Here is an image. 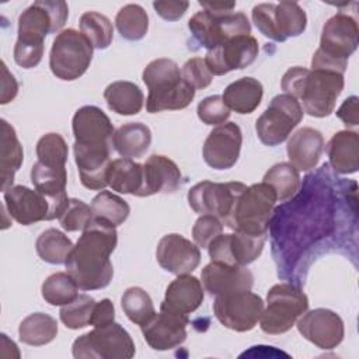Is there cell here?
<instances>
[{
  "mask_svg": "<svg viewBox=\"0 0 359 359\" xmlns=\"http://www.w3.org/2000/svg\"><path fill=\"white\" fill-rule=\"evenodd\" d=\"M115 320V307L114 303L109 299H102L100 302H95L91 318H90V325L93 327H104Z\"/></svg>",
  "mask_w": 359,
  "mask_h": 359,
  "instance_id": "49",
  "label": "cell"
},
{
  "mask_svg": "<svg viewBox=\"0 0 359 359\" xmlns=\"http://www.w3.org/2000/svg\"><path fill=\"white\" fill-rule=\"evenodd\" d=\"M299 332L320 349L337 348L345 334L342 318L332 310L314 309L297 320Z\"/></svg>",
  "mask_w": 359,
  "mask_h": 359,
  "instance_id": "18",
  "label": "cell"
},
{
  "mask_svg": "<svg viewBox=\"0 0 359 359\" xmlns=\"http://www.w3.org/2000/svg\"><path fill=\"white\" fill-rule=\"evenodd\" d=\"M262 182L271 185L276 194L278 201L285 202L290 199L300 187V174L290 163H278L272 165L264 175Z\"/></svg>",
  "mask_w": 359,
  "mask_h": 359,
  "instance_id": "35",
  "label": "cell"
},
{
  "mask_svg": "<svg viewBox=\"0 0 359 359\" xmlns=\"http://www.w3.org/2000/svg\"><path fill=\"white\" fill-rule=\"evenodd\" d=\"M188 323V317L160 310L140 330L150 348L154 351H168L180 346L187 339Z\"/></svg>",
  "mask_w": 359,
  "mask_h": 359,
  "instance_id": "21",
  "label": "cell"
},
{
  "mask_svg": "<svg viewBox=\"0 0 359 359\" xmlns=\"http://www.w3.org/2000/svg\"><path fill=\"white\" fill-rule=\"evenodd\" d=\"M104 98L108 108L119 115H136L140 112L144 102L140 87L126 80L108 84L104 90Z\"/></svg>",
  "mask_w": 359,
  "mask_h": 359,
  "instance_id": "30",
  "label": "cell"
},
{
  "mask_svg": "<svg viewBox=\"0 0 359 359\" xmlns=\"http://www.w3.org/2000/svg\"><path fill=\"white\" fill-rule=\"evenodd\" d=\"M273 3H261L254 6L252 8V22L255 24L257 29L266 38L278 42V35L273 24Z\"/></svg>",
  "mask_w": 359,
  "mask_h": 359,
  "instance_id": "47",
  "label": "cell"
},
{
  "mask_svg": "<svg viewBox=\"0 0 359 359\" xmlns=\"http://www.w3.org/2000/svg\"><path fill=\"white\" fill-rule=\"evenodd\" d=\"M276 201L273 188L265 182L245 187L237 195L230 213L222 223L234 231L265 234Z\"/></svg>",
  "mask_w": 359,
  "mask_h": 359,
  "instance_id": "5",
  "label": "cell"
},
{
  "mask_svg": "<svg viewBox=\"0 0 359 359\" xmlns=\"http://www.w3.org/2000/svg\"><path fill=\"white\" fill-rule=\"evenodd\" d=\"M359 98L356 95L348 97L341 107L337 109L335 115L344 122L346 128H355L359 125Z\"/></svg>",
  "mask_w": 359,
  "mask_h": 359,
  "instance_id": "50",
  "label": "cell"
},
{
  "mask_svg": "<svg viewBox=\"0 0 359 359\" xmlns=\"http://www.w3.org/2000/svg\"><path fill=\"white\" fill-rule=\"evenodd\" d=\"M247 185L243 182L201 181L188 191V203L198 215H213L222 222L230 213L237 195Z\"/></svg>",
  "mask_w": 359,
  "mask_h": 359,
  "instance_id": "14",
  "label": "cell"
},
{
  "mask_svg": "<svg viewBox=\"0 0 359 359\" xmlns=\"http://www.w3.org/2000/svg\"><path fill=\"white\" fill-rule=\"evenodd\" d=\"M241 144L243 133L240 126L234 122L222 123L208 135L202 149L203 160L215 170H229L237 163Z\"/></svg>",
  "mask_w": 359,
  "mask_h": 359,
  "instance_id": "17",
  "label": "cell"
},
{
  "mask_svg": "<svg viewBox=\"0 0 359 359\" xmlns=\"http://www.w3.org/2000/svg\"><path fill=\"white\" fill-rule=\"evenodd\" d=\"M330 165L339 174H353L359 168V136L353 130H339L325 146Z\"/></svg>",
  "mask_w": 359,
  "mask_h": 359,
  "instance_id": "26",
  "label": "cell"
},
{
  "mask_svg": "<svg viewBox=\"0 0 359 359\" xmlns=\"http://www.w3.org/2000/svg\"><path fill=\"white\" fill-rule=\"evenodd\" d=\"M205 299L202 282L189 275H177V278L167 286L164 300L160 304L161 311L188 317L202 304Z\"/></svg>",
  "mask_w": 359,
  "mask_h": 359,
  "instance_id": "23",
  "label": "cell"
},
{
  "mask_svg": "<svg viewBox=\"0 0 359 359\" xmlns=\"http://www.w3.org/2000/svg\"><path fill=\"white\" fill-rule=\"evenodd\" d=\"M74 144L83 149L112 150L114 126L107 114L95 105L79 108L72 119Z\"/></svg>",
  "mask_w": 359,
  "mask_h": 359,
  "instance_id": "15",
  "label": "cell"
},
{
  "mask_svg": "<svg viewBox=\"0 0 359 359\" xmlns=\"http://www.w3.org/2000/svg\"><path fill=\"white\" fill-rule=\"evenodd\" d=\"M90 206L93 217L102 219L115 227L121 226L130 213V208L126 201L104 189L93 198Z\"/></svg>",
  "mask_w": 359,
  "mask_h": 359,
  "instance_id": "37",
  "label": "cell"
},
{
  "mask_svg": "<svg viewBox=\"0 0 359 359\" xmlns=\"http://www.w3.org/2000/svg\"><path fill=\"white\" fill-rule=\"evenodd\" d=\"M108 185L119 194L140 196L143 189V164L125 157L112 160L108 171Z\"/></svg>",
  "mask_w": 359,
  "mask_h": 359,
  "instance_id": "31",
  "label": "cell"
},
{
  "mask_svg": "<svg viewBox=\"0 0 359 359\" xmlns=\"http://www.w3.org/2000/svg\"><path fill=\"white\" fill-rule=\"evenodd\" d=\"M344 74L330 70L290 67L282 77V90L302 102L310 116L324 118L334 112L337 98L344 90Z\"/></svg>",
  "mask_w": 359,
  "mask_h": 359,
  "instance_id": "2",
  "label": "cell"
},
{
  "mask_svg": "<svg viewBox=\"0 0 359 359\" xmlns=\"http://www.w3.org/2000/svg\"><path fill=\"white\" fill-rule=\"evenodd\" d=\"M115 25L122 38L128 41H140L149 31V15L142 6L126 4L118 11Z\"/></svg>",
  "mask_w": 359,
  "mask_h": 359,
  "instance_id": "36",
  "label": "cell"
},
{
  "mask_svg": "<svg viewBox=\"0 0 359 359\" xmlns=\"http://www.w3.org/2000/svg\"><path fill=\"white\" fill-rule=\"evenodd\" d=\"M151 143V132L142 122H129L119 126L112 137L115 151L125 158L142 157Z\"/></svg>",
  "mask_w": 359,
  "mask_h": 359,
  "instance_id": "29",
  "label": "cell"
},
{
  "mask_svg": "<svg viewBox=\"0 0 359 359\" xmlns=\"http://www.w3.org/2000/svg\"><path fill=\"white\" fill-rule=\"evenodd\" d=\"M3 67V91H1V104H7L13 101L18 93V83L14 76L8 72L4 62H1Z\"/></svg>",
  "mask_w": 359,
  "mask_h": 359,
  "instance_id": "51",
  "label": "cell"
},
{
  "mask_svg": "<svg viewBox=\"0 0 359 359\" xmlns=\"http://www.w3.org/2000/svg\"><path fill=\"white\" fill-rule=\"evenodd\" d=\"M265 240L266 234L255 236L243 231L229 234L220 233L208 245V252L213 262L247 266L261 255Z\"/></svg>",
  "mask_w": 359,
  "mask_h": 359,
  "instance_id": "13",
  "label": "cell"
},
{
  "mask_svg": "<svg viewBox=\"0 0 359 359\" xmlns=\"http://www.w3.org/2000/svg\"><path fill=\"white\" fill-rule=\"evenodd\" d=\"M69 17V7L62 0H38L25 8L18 17V36L15 48L43 50L48 34L63 28Z\"/></svg>",
  "mask_w": 359,
  "mask_h": 359,
  "instance_id": "6",
  "label": "cell"
},
{
  "mask_svg": "<svg viewBox=\"0 0 359 359\" xmlns=\"http://www.w3.org/2000/svg\"><path fill=\"white\" fill-rule=\"evenodd\" d=\"M95 300L88 294H79L73 302L62 306L59 317L70 330H80L90 325Z\"/></svg>",
  "mask_w": 359,
  "mask_h": 359,
  "instance_id": "41",
  "label": "cell"
},
{
  "mask_svg": "<svg viewBox=\"0 0 359 359\" xmlns=\"http://www.w3.org/2000/svg\"><path fill=\"white\" fill-rule=\"evenodd\" d=\"M199 6L203 10H208L216 14H227V13H233L236 3L234 1H199Z\"/></svg>",
  "mask_w": 359,
  "mask_h": 359,
  "instance_id": "52",
  "label": "cell"
},
{
  "mask_svg": "<svg viewBox=\"0 0 359 359\" xmlns=\"http://www.w3.org/2000/svg\"><path fill=\"white\" fill-rule=\"evenodd\" d=\"M309 310L306 293L292 283L273 285L266 294V309L259 318L265 334L279 335L287 332Z\"/></svg>",
  "mask_w": 359,
  "mask_h": 359,
  "instance_id": "7",
  "label": "cell"
},
{
  "mask_svg": "<svg viewBox=\"0 0 359 359\" xmlns=\"http://www.w3.org/2000/svg\"><path fill=\"white\" fill-rule=\"evenodd\" d=\"M3 194L4 208L20 224L29 226L41 220H52L50 202L39 191L24 185H13Z\"/></svg>",
  "mask_w": 359,
  "mask_h": 359,
  "instance_id": "19",
  "label": "cell"
},
{
  "mask_svg": "<svg viewBox=\"0 0 359 359\" xmlns=\"http://www.w3.org/2000/svg\"><path fill=\"white\" fill-rule=\"evenodd\" d=\"M57 335V321L45 313H32L27 316L20 327V341L31 346H42L52 342Z\"/></svg>",
  "mask_w": 359,
  "mask_h": 359,
  "instance_id": "32",
  "label": "cell"
},
{
  "mask_svg": "<svg viewBox=\"0 0 359 359\" xmlns=\"http://www.w3.org/2000/svg\"><path fill=\"white\" fill-rule=\"evenodd\" d=\"M121 306L126 317L140 327L156 314L151 297L144 289L137 286H132L123 292Z\"/></svg>",
  "mask_w": 359,
  "mask_h": 359,
  "instance_id": "40",
  "label": "cell"
},
{
  "mask_svg": "<svg viewBox=\"0 0 359 359\" xmlns=\"http://www.w3.org/2000/svg\"><path fill=\"white\" fill-rule=\"evenodd\" d=\"M72 352L77 359H130L136 348L129 332L121 324L111 323L80 335Z\"/></svg>",
  "mask_w": 359,
  "mask_h": 359,
  "instance_id": "8",
  "label": "cell"
},
{
  "mask_svg": "<svg viewBox=\"0 0 359 359\" xmlns=\"http://www.w3.org/2000/svg\"><path fill=\"white\" fill-rule=\"evenodd\" d=\"M264 87L254 77H241L230 83L222 95L230 111L237 114H251L261 104Z\"/></svg>",
  "mask_w": 359,
  "mask_h": 359,
  "instance_id": "28",
  "label": "cell"
},
{
  "mask_svg": "<svg viewBox=\"0 0 359 359\" xmlns=\"http://www.w3.org/2000/svg\"><path fill=\"white\" fill-rule=\"evenodd\" d=\"M142 80L149 88L146 100L149 114L184 109L195 97L196 90L182 79L178 65L168 57L151 60L144 67Z\"/></svg>",
  "mask_w": 359,
  "mask_h": 359,
  "instance_id": "3",
  "label": "cell"
},
{
  "mask_svg": "<svg viewBox=\"0 0 359 359\" xmlns=\"http://www.w3.org/2000/svg\"><path fill=\"white\" fill-rule=\"evenodd\" d=\"M188 28L194 39L208 50L233 36L251 34V24L244 13L216 14L203 8L191 17Z\"/></svg>",
  "mask_w": 359,
  "mask_h": 359,
  "instance_id": "10",
  "label": "cell"
},
{
  "mask_svg": "<svg viewBox=\"0 0 359 359\" xmlns=\"http://www.w3.org/2000/svg\"><path fill=\"white\" fill-rule=\"evenodd\" d=\"M118 244V233L111 223L93 217L70 251L66 272L81 290L104 289L114 276L109 259Z\"/></svg>",
  "mask_w": 359,
  "mask_h": 359,
  "instance_id": "1",
  "label": "cell"
},
{
  "mask_svg": "<svg viewBox=\"0 0 359 359\" xmlns=\"http://www.w3.org/2000/svg\"><path fill=\"white\" fill-rule=\"evenodd\" d=\"M35 250L42 261L52 265H60L66 262L73 250V243L65 233L50 227L38 236Z\"/></svg>",
  "mask_w": 359,
  "mask_h": 359,
  "instance_id": "34",
  "label": "cell"
},
{
  "mask_svg": "<svg viewBox=\"0 0 359 359\" xmlns=\"http://www.w3.org/2000/svg\"><path fill=\"white\" fill-rule=\"evenodd\" d=\"M302 119L300 102L289 94H279L272 98L268 108L257 119L255 132L265 146L273 147L285 142Z\"/></svg>",
  "mask_w": 359,
  "mask_h": 359,
  "instance_id": "11",
  "label": "cell"
},
{
  "mask_svg": "<svg viewBox=\"0 0 359 359\" xmlns=\"http://www.w3.org/2000/svg\"><path fill=\"white\" fill-rule=\"evenodd\" d=\"M181 171L168 157L151 154L143 164V189L140 196L172 194L181 185Z\"/></svg>",
  "mask_w": 359,
  "mask_h": 359,
  "instance_id": "24",
  "label": "cell"
},
{
  "mask_svg": "<svg viewBox=\"0 0 359 359\" xmlns=\"http://www.w3.org/2000/svg\"><path fill=\"white\" fill-rule=\"evenodd\" d=\"M273 24L278 35V42H285L289 38L299 36L307 25L306 11L294 1H280L275 4Z\"/></svg>",
  "mask_w": 359,
  "mask_h": 359,
  "instance_id": "33",
  "label": "cell"
},
{
  "mask_svg": "<svg viewBox=\"0 0 359 359\" xmlns=\"http://www.w3.org/2000/svg\"><path fill=\"white\" fill-rule=\"evenodd\" d=\"M1 140H0V188L4 192L13 187L14 175L24 161L22 146L17 137L14 128L1 119Z\"/></svg>",
  "mask_w": 359,
  "mask_h": 359,
  "instance_id": "27",
  "label": "cell"
},
{
  "mask_svg": "<svg viewBox=\"0 0 359 359\" xmlns=\"http://www.w3.org/2000/svg\"><path fill=\"white\" fill-rule=\"evenodd\" d=\"M324 150V137L320 130L302 128L296 130L287 142L286 151L289 161L299 171L316 168Z\"/></svg>",
  "mask_w": 359,
  "mask_h": 359,
  "instance_id": "25",
  "label": "cell"
},
{
  "mask_svg": "<svg viewBox=\"0 0 359 359\" xmlns=\"http://www.w3.org/2000/svg\"><path fill=\"white\" fill-rule=\"evenodd\" d=\"M182 79L195 90H203L210 86L213 74L209 72L202 57L188 59L181 69Z\"/></svg>",
  "mask_w": 359,
  "mask_h": 359,
  "instance_id": "45",
  "label": "cell"
},
{
  "mask_svg": "<svg viewBox=\"0 0 359 359\" xmlns=\"http://www.w3.org/2000/svg\"><path fill=\"white\" fill-rule=\"evenodd\" d=\"M158 265L170 273L185 275L194 272L201 262L199 247L178 233L160 238L156 248Z\"/></svg>",
  "mask_w": 359,
  "mask_h": 359,
  "instance_id": "20",
  "label": "cell"
},
{
  "mask_svg": "<svg viewBox=\"0 0 359 359\" xmlns=\"http://www.w3.org/2000/svg\"><path fill=\"white\" fill-rule=\"evenodd\" d=\"M80 32L94 49H107L114 39V27L109 18L97 11H86L80 17Z\"/></svg>",
  "mask_w": 359,
  "mask_h": 359,
  "instance_id": "38",
  "label": "cell"
},
{
  "mask_svg": "<svg viewBox=\"0 0 359 359\" xmlns=\"http://www.w3.org/2000/svg\"><path fill=\"white\" fill-rule=\"evenodd\" d=\"M223 231V223L213 215H201L192 227V238L201 248H208L210 241Z\"/></svg>",
  "mask_w": 359,
  "mask_h": 359,
  "instance_id": "46",
  "label": "cell"
},
{
  "mask_svg": "<svg viewBox=\"0 0 359 359\" xmlns=\"http://www.w3.org/2000/svg\"><path fill=\"white\" fill-rule=\"evenodd\" d=\"M67 156H69L67 143L59 133L50 132L39 137L36 143L38 161L48 165L66 167Z\"/></svg>",
  "mask_w": 359,
  "mask_h": 359,
  "instance_id": "42",
  "label": "cell"
},
{
  "mask_svg": "<svg viewBox=\"0 0 359 359\" xmlns=\"http://www.w3.org/2000/svg\"><path fill=\"white\" fill-rule=\"evenodd\" d=\"M264 311V300L251 290L216 296L213 313L226 328L245 332L252 330Z\"/></svg>",
  "mask_w": 359,
  "mask_h": 359,
  "instance_id": "12",
  "label": "cell"
},
{
  "mask_svg": "<svg viewBox=\"0 0 359 359\" xmlns=\"http://www.w3.org/2000/svg\"><path fill=\"white\" fill-rule=\"evenodd\" d=\"M153 7L161 18L167 21H177L185 14V11L189 7V3L181 1V0L180 1L158 0V1H153Z\"/></svg>",
  "mask_w": 359,
  "mask_h": 359,
  "instance_id": "48",
  "label": "cell"
},
{
  "mask_svg": "<svg viewBox=\"0 0 359 359\" xmlns=\"http://www.w3.org/2000/svg\"><path fill=\"white\" fill-rule=\"evenodd\" d=\"M202 286L212 296L251 290L254 275L245 266L209 262L201 272Z\"/></svg>",
  "mask_w": 359,
  "mask_h": 359,
  "instance_id": "22",
  "label": "cell"
},
{
  "mask_svg": "<svg viewBox=\"0 0 359 359\" xmlns=\"http://www.w3.org/2000/svg\"><path fill=\"white\" fill-rule=\"evenodd\" d=\"M359 45V27L356 18L339 11L323 27L320 46L311 59V69L330 70L344 74L349 56Z\"/></svg>",
  "mask_w": 359,
  "mask_h": 359,
  "instance_id": "4",
  "label": "cell"
},
{
  "mask_svg": "<svg viewBox=\"0 0 359 359\" xmlns=\"http://www.w3.org/2000/svg\"><path fill=\"white\" fill-rule=\"evenodd\" d=\"M93 220L91 206H88L81 199L70 198L66 209L59 217V223L66 231H79L84 230L88 223Z\"/></svg>",
  "mask_w": 359,
  "mask_h": 359,
  "instance_id": "43",
  "label": "cell"
},
{
  "mask_svg": "<svg viewBox=\"0 0 359 359\" xmlns=\"http://www.w3.org/2000/svg\"><path fill=\"white\" fill-rule=\"evenodd\" d=\"M93 45L79 31L67 28L53 39L49 53V67L53 76L65 81L81 77L93 60Z\"/></svg>",
  "mask_w": 359,
  "mask_h": 359,
  "instance_id": "9",
  "label": "cell"
},
{
  "mask_svg": "<svg viewBox=\"0 0 359 359\" xmlns=\"http://www.w3.org/2000/svg\"><path fill=\"white\" fill-rule=\"evenodd\" d=\"M198 118L205 125H222L230 118V109L224 104L222 95H210L203 98L196 108Z\"/></svg>",
  "mask_w": 359,
  "mask_h": 359,
  "instance_id": "44",
  "label": "cell"
},
{
  "mask_svg": "<svg viewBox=\"0 0 359 359\" xmlns=\"http://www.w3.org/2000/svg\"><path fill=\"white\" fill-rule=\"evenodd\" d=\"M41 293L50 306H65L79 296V286L67 272H56L43 280Z\"/></svg>",
  "mask_w": 359,
  "mask_h": 359,
  "instance_id": "39",
  "label": "cell"
},
{
  "mask_svg": "<svg viewBox=\"0 0 359 359\" xmlns=\"http://www.w3.org/2000/svg\"><path fill=\"white\" fill-rule=\"evenodd\" d=\"M258 50V42L252 35H238L208 50L203 60L213 76H223L254 63Z\"/></svg>",
  "mask_w": 359,
  "mask_h": 359,
  "instance_id": "16",
  "label": "cell"
}]
</instances>
